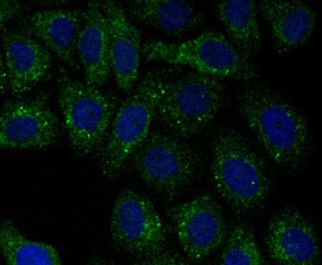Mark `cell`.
<instances>
[{"instance_id": "e0dca14e", "label": "cell", "mask_w": 322, "mask_h": 265, "mask_svg": "<svg viewBox=\"0 0 322 265\" xmlns=\"http://www.w3.org/2000/svg\"><path fill=\"white\" fill-rule=\"evenodd\" d=\"M124 8L129 17L171 36L194 31L204 19L201 10L183 0H127Z\"/></svg>"}, {"instance_id": "5b68a950", "label": "cell", "mask_w": 322, "mask_h": 265, "mask_svg": "<svg viewBox=\"0 0 322 265\" xmlns=\"http://www.w3.org/2000/svg\"><path fill=\"white\" fill-rule=\"evenodd\" d=\"M57 101L74 154L88 157L103 145L118 108L113 97L59 69Z\"/></svg>"}, {"instance_id": "3957f363", "label": "cell", "mask_w": 322, "mask_h": 265, "mask_svg": "<svg viewBox=\"0 0 322 265\" xmlns=\"http://www.w3.org/2000/svg\"><path fill=\"white\" fill-rule=\"evenodd\" d=\"M175 72L169 67L148 71L118 107L101 152L100 170L105 178L115 180L120 176L150 132L166 85Z\"/></svg>"}, {"instance_id": "2e32d148", "label": "cell", "mask_w": 322, "mask_h": 265, "mask_svg": "<svg viewBox=\"0 0 322 265\" xmlns=\"http://www.w3.org/2000/svg\"><path fill=\"white\" fill-rule=\"evenodd\" d=\"M83 14L77 44L78 58L85 82L99 88L112 73L108 25L99 1H88Z\"/></svg>"}, {"instance_id": "8992f818", "label": "cell", "mask_w": 322, "mask_h": 265, "mask_svg": "<svg viewBox=\"0 0 322 265\" xmlns=\"http://www.w3.org/2000/svg\"><path fill=\"white\" fill-rule=\"evenodd\" d=\"M227 102L223 80L193 71L169 80L156 117L168 133L186 140L201 132Z\"/></svg>"}, {"instance_id": "6da1fadb", "label": "cell", "mask_w": 322, "mask_h": 265, "mask_svg": "<svg viewBox=\"0 0 322 265\" xmlns=\"http://www.w3.org/2000/svg\"><path fill=\"white\" fill-rule=\"evenodd\" d=\"M242 85L236 95L237 112L259 148L284 173L291 175L301 171L315 149L306 115L262 78Z\"/></svg>"}, {"instance_id": "ba28073f", "label": "cell", "mask_w": 322, "mask_h": 265, "mask_svg": "<svg viewBox=\"0 0 322 265\" xmlns=\"http://www.w3.org/2000/svg\"><path fill=\"white\" fill-rule=\"evenodd\" d=\"M109 228L112 240L119 247L143 260L167 251V231L153 203L131 188H123L117 194Z\"/></svg>"}, {"instance_id": "44dd1931", "label": "cell", "mask_w": 322, "mask_h": 265, "mask_svg": "<svg viewBox=\"0 0 322 265\" xmlns=\"http://www.w3.org/2000/svg\"><path fill=\"white\" fill-rule=\"evenodd\" d=\"M24 4L17 0H1L0 2V24L1 29L12 19L21 14L25 9Z\"/></svg>"}, {"instance_id": "7a4b0ae2", "label": "cell", "mask_w": 322, "mask_h": 265, "mask_svg": "<svg viewBox=\"0 0 322 265\" xmlns=\"http://www.w3.org/2000/svg\"><path fill=\"white\" fill-rule=\"evenodd\" d=\"M214 188L238 217L259 213L272 195V174L264 153L237 129L219 127L210 143Z\"/></svg>"}, {"instance_id": "7402d4cb", "label": "cell", "mask_w": 322, "mask_h": 265, "mask_svg": "<svg viewBox=\"0 0 322 265\" xmlns=\"http://www.w3.org/2000/svg\"><path fill=\"white\" fill-rule=\"evenodd\" d=\"M186 262L180 256L166 251L152 259L144 260L142 264H184Z\"/></svg>"}, {"instance_id": "9a60e30c", "label": "cell", "mask_w": 322, "mask_h": 265, "mask_svg": "<svg viewBox=\"0 0 322 265\" xmlns=\"http://www.w3.org/2000/svg\"><path fill=\"white\" fill-rule=\"evenodd\" d=\"M258 12L271 31L277 54L287 57L300 48L313 34L318 22L315 9L301 0H262Z\"/></svg>"}, {"instance_id": "d6986e66", "label": "cell", "mask_w": 322, "mask_h": 265, "mask_svg": "<svg viewBox=\"0 0 322 265\" xmlns=\"http://www.w3.org/2000/svg\"><path fill=\"white\" fill-rule=\"evenodd\" d=\"M0 251L8 265L62 264L59 252L53 245L26 238L9 219H4L0 223Z\"/></svg>"}, {"instance_id": "5bb4252c", "label": "cell", "mask_w": 322, "mask_h": 265, "mask_svg": "<svg viewBox=\"0 0 322 265\" xmlns=\"http://www.w3.org/2000/svg\"><path fill=\"white\" fill-rule=\"evenodd\" d=\"M99 1L109 27L112 73L118 88L128 93L138 78L141 32L121 4L111 0Z\"/></svg>"}, {"instance_id": "4fadbf2b", "label": "cell", "mask_w": 322, "mask_h": 265, "mask_svg": "<svg viewBox=\"0 0 322 265\" xmlns=\"http://www.w3.org/2000/svg\"><path fill=\"white\" fill-rule=\"evenodd\" d=\"M83 11L49 9L34 11L20 19L21 31L33 37L65 65L78 70L77 44Z\"/></svg>"}, {"instance_id": "277c9868", "label": "cell", "mask_w": 322, "mask_h": 265, "mask_svg": "<svg viewBox=\"0 0 322 265\" xmlns=\"http://www.w3.org/2000/svg\"><path fill=\"white\" fill-rule=\"evenodd\" d=\"M141 53L146 61L188 66L223 81L244 84L262 78L259 68L241 54L225 35L213 28L181 42L149 39L142 44Z\"/></svg>"}, {"instance_id": "52a82bcc", "label": "cell", "mask_w": 322, "mask_h": 265, "mask_svg": "<svg viewBox=\"0 0 322 265\" xmlns=\"http://www.w3.org/2000/svg\"><path fill=\"white\" fill-rule=\"evenodd\" d=\"M185 140L169 133L150 131L130 156L143 182L168 202L191 186L201 168L199 153Z\"/></svg>"}, {"instance_id": "9c48e42d", "label": "cell", "mask_w": 322, "mask_h": 265, "mask_svg": "<svg viewBox=\"0 0 322 265\" xmlns=\"http://www.w3.org/2000/svg\"><path fill=\"white\" fill-rule=\"evenodd\" d=\"M61 134L59 119L50 106L48 92L4 100L0 114V146L7 150L42 149Z\"/></svg>"}, {"instance_id": "cb8c5ba5", "label": "cell", "mask_w": 322, "mask_h": 265, "mask_svg": "<svg viewBox=\"0 0 322 265\" xmlns=\"http://www.w3.org/2000/svg\"><path fill=\"white\" fill-rule=\"evenodd\" d=\"M64 2H64L63 1H53V2H52V1H49L48 2L47 0L46 1L42 0V1H38V2L35 1V3L36 4H39L40 5H48L49 4L50 5H56V4L60 5L61 3L63 4Z\"/></svg>"}, {"instance_id": "ac0fdd59", "label": "cell", "mask_w": 322, "mask_h": 265, "mask_svg": "<svg viewBox=\"0 0 322 265\" xmlns=\"http://www.w3.org/2000/svg\"><path fill=\"white\" fill-rule=\"evenodd\" d=\"M214 10L227 37L241 54L251 59L262 51L264 42L257 0H222L214 4Z\"/></svg>"}, {"instance_id": "7c38bea8", "label": "cell", "mask_w": 322, "mask_h": 265, "mask_svg": "<svg viewBox=\"0 0 322 265\" xmlns=\"http://www.w3.org/2000/svg\"><path fill=\"white\" fill-rule=\"evenodd\" d=\"M2 55L8 90L21 97L49 79L53 70L51 52L37 40L20 31L2 28Z\"/></svg>"}, {"instance_id": "603a6c76", "label": "cell", "mask_w": 322, "mask_h": 265, "mask_svg": "<svg viewBox=\"0 0 322 265\" xmlns=\"http://www.w3.org/2000/svg\"><path fill=\"white\" fill-rule=\"evenodd\" d=\"M0 93L3 94L8 90L7 76L3 58L0 56Z\"/></svg>"}, {"instance_id": "ffe728a7", "label": "cell", "mask_w": 322, "mask_h": 265, "mask_svg": "<svg viewBox=\"0 0 322 265\" xmlns=\"http://www.w3.org/2000/svg\"><path fill=\"white\" fill-rule=\"evenodd\" d=\"M219 263L229 265H262L267 264L256 240L251 225L239 221L228 228Z\"/></svg>"}, {"instance_id": "30bf717a", "label": "cell", "mask_w": 322, "mask_h": 265, "mask_svg": "<svg viewBox=\"0 0 322 265\" xmlns=\"http://www.w3.org/2000/svg\"><path fill=\"white\" fill-rule=\"evenodd\" d=\"M166 215L182 250L192 263L202 261L224 242L228 230L224 213L208 193L171 206Z\"/></svg>"}, {"instance_id": "8fae6325", "label": "cell", "mask_w": 322, "mask_h": 265, "mask_svg": "<svg viewBox=\"0 0 322 265\" xmlns=\"http://www.w3.org/2000/svg\"><path fill=\"white\" fill-rule=\"evenodd\" d=\"M264 243L270 259L281 265H319L321 249L317 228L301 210L285 206L267 224Z\"/></svg>"}]
</instances>
